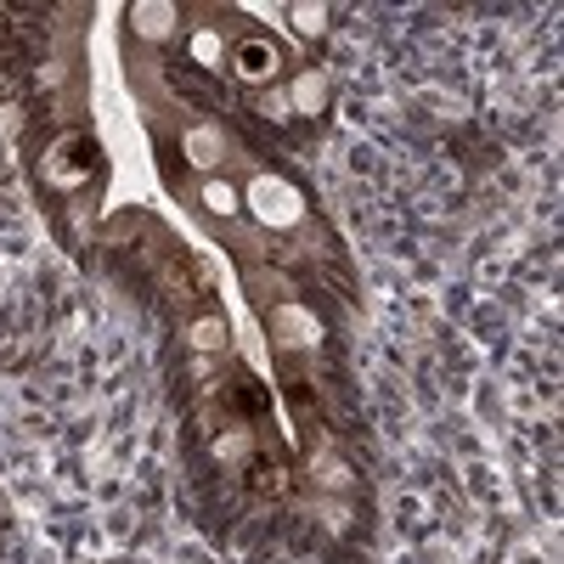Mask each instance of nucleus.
Wrapping results in <instances>:
<instances>
[{
  "label": "nucleus",
  "instance_id": "1",
  "mask_svg": "<svg viewBox=\"0 0 564 564\" xmlns=\"http://www.w3.org/2000/svg\"><path fill=\"white\" fill-rule=\"evenodd\" d=\"M238 57H243V74H265V68H271V52H265V45H243Z\"/></svg>",
  "mask_w": 564,
  "mask_h": 564
}]
</instances>
